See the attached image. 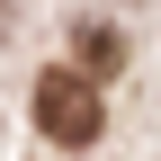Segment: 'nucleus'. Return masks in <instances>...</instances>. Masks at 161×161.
<instances>
[{
    "label": "nucleus",
    "instance_id": "7ed1b4c3",
    "mask_svg": "<svg viewBox=\"0 0 161 161\" xmlns=\"http://www.w3.org/2000/svg\"><path fill=\"white\" fill-rule=\"evenodd\" d=\"M0 36H9V0H0Z\"/></svg>",
    "mask_w": 161,
    "mask_h": 161
},
{
    "label": "nucleus",
    "instance_id": "f257e3e1",
    "mask_svg": "<svg viewBox=\"0 0 161 161\" xmlns=\"http://www.w3.org/2000/svg\"><path fill=\"white\" fill-rule=\"evenodd\" d=\"M36 125H45L63 152H90L98 125H108V98L90 90V72H45L36 80Z\"/></svg>",
    "mask_w": 161,
    "mask_h": 161
},
{
    "label": "nucleus",
    "instance_id": "f03ea898",
    "mask_svg": "<svg viewBox=\"0 0 161 161\" xmlns=\"http://www.w3.org/2000/svg\"><path fill=\"white\" fill-rule=\"evenodd\" d=\"M125 63V36L116 27H80V72H116Z\"/></svg>",
    "mask_w": 161,
    "mask_h": 161
}]
</instances>
